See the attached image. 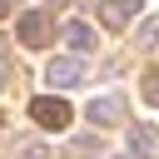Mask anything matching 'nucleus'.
<instances>
[{"mask_svg": "<svg viewBox=\"0 0 159 159\" xmlns=\"http://www.w3.org/2000/svg\"><path fill=\"white\" fill-rule=\"evenodd\" d=\"M60 40H65V45H70V50H75V55H89V50H94V45H99V40H94V30H89V25H84V20H70V25H65V30H60Z\"/></svg>", "mask_w": 159, "mask_h": 159, "instance_id": "7", "label": "nucleus"}, {"mask_svg": "<svg viewBox=\"0 0 159 159\" xmlns=\"http://www.w3.org/2000/svg\"><path fill=\"white\" fill-rule=\"evenodd\" d=\"M129 159H134V154H129Z\"/></svg>", "mask_w": 159, "mask_h": 159, "instance_id": "13", "label": "nucleus"}, {"mask_svg": "<svg viewBox=\"0 0 159 159\" xmlns=\"http://www.w3.org/2000/svg\"><path fill=\"white\" fill-rule=\"evenodd\" d=\"M10 80V55H5V35H0V84Z\"/></svg>", "mask_w": 159, "mask_h": 159, "instance_id": "12", "label": "nucleus"}, {"mask_svg": "<svg viewBox=\"0 0 159 159\" xmlns=\"http://www.w3.org/2000/svg\"><path fill=\"white\" fill-rule=\"evenodd\" d=\"M139 94H144V104H159V70H144V80H139Z\"/></svg>", "mask_w": 159, "mask_h": 159, "instance_id": "10", "label": "nucleus"}, {"mask_svg": "<svg viewBox=\"0 0 159 159\" xmlns=\"http://www.w3.org/2000/svg\"><path fill=\"white\" fill-rule=\"evenodd\" d=\"M129 149H134V159H159V129L154 124H129Z\"/></svg>", "mask_w": 159, "mask_h": 159, "instance_id": "6", "label": "nucleus"}, {"mask_svg": "<svg viewBox=\"0 0 159 159\" xmlns=\"http://www.w3.org/2000/svg\"><path fill=\"white\" fill-rule=\"evenodd\" d=\"M139 5H144V0H99V20H104L109 30H124V25L139 15Z\"/></svg>", "mask_w": 159, "mask_h": 159, "instance_id": "5", "label": "nucleus"}, {"mask_svg": "<svg viewBox=\"0 0 159 159\" xmlns=\"http://www.w3.org/2000/svg\"><path fill=\"white\" fill-rule=\"evenodd\" d=\"M154 45H159V15H154V20H144V25H139V35H134V50H154Z\"/></svg>", "mask_w": 159, "mask_h": 159, "instance_id": "8", "label": "nucleus"}, {"mask_svg": "<svg viewBox=\"0 0 159 159\" xmlns=\"http://www.w3.org/2000/svg\"><path fill=\"white\" fill-rule=\"evenodd\" d=\"M45 80H50L55 89H75V84H84V80H89L84 55H60V60H50V65H45Z\"/></svg>", "mask_w": 159, "mask_h": 159, "instance_id": "1", "label": "nucleus"}, {"mask_svg": "<svg viewBox=\"0 0 159 159\" xmlns=\"http://www.w3.org/2000/svg\"><path fill=\"white\" fill-rule=\"evenodd\" d=\"M30 119H35L40 129H50V134H55V129H65L75 114H70V104H65V99H55V94H40V99H30Z\"/></svg>", "mask_w": 159, "mask_h": 159, "instance_id": "2", "label": "nucleus"}, {"mask_svg": "<svg viewBox=\"0 0 159 159\" xmlns=\"http://www.w3.org/2000/svg\"><path fill=\"white\" fill-rule=\"evenodd\" d=\"M70 154H75V159H80V154H99V134H75Z\"/></svg>", "mask_w": 159, "mask_h": 159, "instance_id": "11", "label": "nucleus"}, {"mask_svg": "<svg viewBox=\"0 0 159 159\" xmlns=\"http://www.w3.org/2000/svg\"><path fill=\"white\" fill-rule=\"evenodd\" d=\"M15 159H55V149H50V144H40V139H25V144L15 149Z\"/></svg>", "mask_w": 159, "mask_h": 159, "instance_id": "9", "label": "nucleus"}, {"mask_svg": "<svg viewBox=\"0 0 159 159\" xmlns=\"http://www.w3.org/2000/svg\"><path fill=\"white\" fill-rule=\"evenodd\" d=\"M15 35H20V45H30V50H45V45L55 40V30H50V20H45L40 10H25V15L15 20Z\"/></svg>", "mask_w": 159, "mask_h": 159, "instance_id": "3", "label": "nucleus"}, {"mask_svg": "<svg viewBox=\"0 0 159 159\" xmlns=\"http://www.w3.org/2000/svg\"><path fill=\"white\" fill-rule=\"evenodd\" d=\"M84 119H89L94 129H114V124L124 119V94H99V99H89Z\"/></svg>", "mask_w": 159, "mask_h": 159, "instance_id": "4", "label": "nucleus"}]
</instances>
